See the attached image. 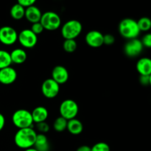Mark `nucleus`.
Segmentation results:
<instances>
[{
	"instance_id": "29",
	"label": "nucleus",
	"mask_w": 151,
	"mask_h": 151,
	"mask_svg": "<svg viewBox=\"0 0 151 151\" xmlns=\"http://www.w3.org/2000/svg\"><path fill=\"white\" fill-rule=\"evenodd\" d=\"M115 37L112 34L107 33L106 35H103V44L110 46L114 44Z\"/></svg>"
},
{
	"instance_id": "33",
	"label": "nucleus",
	"mask_w": 151,
	"mask_h": 151,
	"mask_svg": "<svg viewBox=\"0 0 151 151\" xmlns=\"http://www.w3.org/2000/svg\"><path fill=\"white\" fill-rule=\"evenodd\" d=\"M76 151H91V147L88 145H81L77 149Z\"/></svg>"
},
{
	"instance_id": "7",
	"label": "nucleus",
	"mask_w": 151,
	"mask_h": 151,
	"mask_svg": "<svg viewBox=\"0 0 151 151\" xmlns=\"http://www.w3.org/2000/svg\"><path fill=\"white\" fill-rule=\"evenodd\" d=\"M18 41L24 48H34L38 42V35L30 29H24L18 34Z\"/></svg>"
},
{
	"instance_id": "6",
	"label": "nucleus",
	"mask_w": 151,
	"mask_h": 151,
	"mask_svg": "<svg viewBox=\"0 0 151 151\" xmlns=\"http://www.w3.org/2000/svg\"><path fill=\"white\" fill-rule=\"evenodd\" d=\"M60 116L66 119V120L76 118L79 111V107L76 102L72 99L64 100L60 105L59 107Z\"/></svg>"
},
{
	"instance_id": "24",
	"label": "nucleus",
	"mask_w": 151,
	"mask_h": 151,
	"mask_svg": "<svg viewBox=\"0 0 151 151\" xmlns=\"http://www.w3.org/2000/svg\"><path fill=\"white\" fill-rule=\"evenodd\" d=\"M77 48H78V43L75 39H64L63 43V49L66 52H74Z\"/></svg>"
},
{
	"instance_id": "9",
	"label": "nucleus",
	"mask_w": 151,
	"mask_h": 151,
	"mask_svg": "<svg viewBox=\"0 0 151 151\" xmlns=\"http://www.w3.org/2000/svg\"><path fill=\"white\" fill-rule=\"evenodd\" d=\"M60 92V85L52 78L46 79L41 85V93L48 99H53L57 97Z\"/></svg>"
},
{
	"instance_id": "25",
	"label": "nucleus",
	"mask_w": 151,
	"mask_h": 151,
	"mask_svg": "<svg viewBox=\"0 0 151 151\" xmlns=\"http://www.w3.org/2000/svg\"><path fill=\"white\" fill-rule=\"evenodd\" d=\"M91 151H111V148L106 142H99L91 147Z\"/></svg>"
},
{
	"instance_id": "14",
	"label": "nucleus",
	"mask_w": 151,
	"mask_h": 151,
	"mask_svg": "<svg viewBox=\"0 0 151 151\" xmlns=\"http://www.w3.org/2000/svg\"><path fill=\"white\" fill-rule=\"evenodd\" d=\"M42 16L41 10L35 5L30 6L25 8L24 18L31 24L39 22Z\"/></svg>"
},
{
	"instance_id": "15",
	"label": "nucleus",
	"mask_w": 151,
	"mask_h": 151,
	"mask_svg": "<svg viewBox=\"0 0 151 151\" xmlns=\"http://www.w3.org/2000/svg\"><path fill=\"white\" fill-rule=\"evenodd\" d=\"M136 68L140 75H151V58L147 57L142 58L137 62Z\"/></svg>"
},
{
	"instance_id": "18",
	"label": "nucleus",
	"mask_w": 151,
	"mask_h": 151,
	"mask_svg": "<svg viewBox=\"0 0 151 151\" xmlns=\"http://www.w3.org/2000/svg\"><path fill=\"white\" fill-rule=\"evenodd\" d=\"M34 148L38 151H50V146L49 140L46 134H38L35 139Z\"/></svg>"
},
{
	"instance_id": "16",
	"label": "nucleus",
	"mask_w": 151,
	"mask_h": 151,
	"mask_svg": "<svg viewBox=\"0 0 151 151\" xmlns=\"http://www.w3.org/2000/svg\"><path fill=\"white\" fill-rule=\"evenodd\" d=\"M34 123L45 122L49 116V111L44 106H37L31 112Z\"/></svg>"
},
{
	"instance_id": "12",
	"label": "nucleus",
	"mask_w": 151,
	"mask_h": 151,
	"mask_svg": "<svg viewBox=\"0 0 151 151\" xmlns=\"http://www.w3.org/2000/svg\"><path fill=\"white\" fill-rule=\"evenodd\" d=\"M17 72L11 66L0 69V83L5 86L13 84L17 79Z\"/></svg>"
},
{
	"instance_id": "34",
	"label": "nucleus",
	"mask_w": 151,
	"mask_h": 151,
	"mask_svg": "<svg viewBox=\"0 0 151 151\" xmlns=\"http://www.w3.org/2000/svg\"><path fill=\"white\" fill-rule=\"evenodd\" d=\"M24 151H38L34 147H30V148L26 149V150H24Z\"/></svg>"
},
{
	"instance_id": "11",
	"label": "nucleus",
	"mask_w": 151,
	"mask_h": 151,
	"mask_svg": "<svg viewBox=\"0 0 151 151\" xmlns=\"http://www.w3.org/2000/svg\"><path fill=\"white\" fill-rule=\"evenodd\" d=\"M85 41L91 48H99L103 45V34L98 30H90L86 35Z\"/></svg>"
},
{
	"instance_id": "19",
	"label": "nucleus",
	"mask_w": 151,
	"mask_h": 151,
	"mask_svg": "<svg viewBox=\"0 0 151 151\" xmlns=\"http://www.w3.org/2000/svg\"><path fill=\"white\" fill-rule=\"evenodd\" d=\"M66 130L72 135H79L83 131V125L79 119L74 118L68 120Z\"/></svg>"
},
{
	"instance_id": "2",
	"label": "nucleus",
	"mask_w": 151,
	"mask_h": 151,
	"mask_svg": "<svg viewBox=\"0 0 151 151\" xmlns=\"http://www.w3.org/2000/svg\"><path fill=\"white\" fill-rule=\"evenodd\" d=\"M119 35L127 40L137 38L140 34L137 21L131 18H125L121 20L118 27Z\"/></svg>"
},
{
	"instance_id": "27",
	"label": "nucleus",
	"mask_w": 151,
	"mask_h": 151,
	"mask_svg": "<svg viewBox=\"0 0 151 151\" xmlns=\"http://www.w3.org/2000/svg\"><path fill=\"white\" fill-rule=\"evenodd\" d=\"M31 30L35 34V35H40L43 32V31L44 30V27L42 26V24H41V22H36V23L32 24L31 25Z\"/></svg>"
},
{
	"instance_id": "28",
	"label": "nucleus",
	"mask_w": 151,
	"mask_h": 151,
	"mask_svg": "<svg viewBox=\"0 0 151 151\" xmlns=\"http://www.w3.org/2000/svg\"><path fill=\"white\" fill-rule=\"evenodd\" d=\"M143 47L146 48H151V32L146 33L141 39Z\"/></svg>"
},
{
	"instance_id": "17",
	"label": "nucleus",
	"mask_w": 151,
	"mask_h": 151,
	"mask_svg": "<svg viewBox=\"0 0 151 151\" xmlns=\"http://www.w3.org/2000/svg\"><path fill=\"white\" fill-rule=\"evenodd\" d=\"M12 63L22 64L26 61L27 54L23 48H16L10 52Z\"/></svg>"
},
{
	"instance_id": "5",
	"label": "nucleus",
	"mask_w": 151,
	"mask_h": 151,
	"mask_svg": "<svg viewBox=\"0 0 151 151\" xmlns=\"http://www.w3.org/2000/svg\"><path fill=\"white\" fill-rule=\"evenodd\" d=\"M40 22L44 27V29L48 31H55L61 26L60 16L53 11H47L42 13Z\"/></svg>"
},
{
	"instance_id": "4",
	"label": "nucleus",
	"mask_w": 151,
	"mask_h": 151,
	"mask_svg": "<svg viewBox=\"0 0 151 151\" xmlns=\"http://www.w3.org/2000/svg\"><path fill=\"white\" fill-rule=\"evenodd\" d=\"M12 122L18 129L32 128L33 119L32 114L27 109H18L12 115Z\"/></svg>"
},
{
	"instance_id": "21",
	"label": "nucleus",
	"mask_w": 151,
	"mask_h": 151,
	"mask_svg": "<svg viewBox=\"0 0 151 151\" xmlns=\"http://www.w3.org/2000/svg\"><path fill=\"white\" fill-rule=\"evenodd\" d=\"M12 64L10 54L4 50H0V69L10 66Z\"/></svg>"
},
{
	"instance_id": "32",
	"label": "nucleus",
	"mask_w": 151,
	"mask_h": 151,
	"mask_svg": "<svg viewBox=\"0 0 151 151\" xmlns=\"http://www.w3.org/2000/svg\"><path fill=\"white\" fill-rule=\"evenodd\" d=\"M5 125V117L1 113H0V131H2Z\"/></svg>"
},
{
	"instance_id": "3",
	"label": "nucleus",
	"mask_w": 151,
	"mask_h": 151,
	"mask_svg": "<svg viewBox=\"0 0 151 151\" xmlns=\"http://www.w3.org/2000/svg\"><path fill=\"white\" fill-rule=\"evenodd\" d=\"M83 25L76 19H71L65 22L60 28V33L64 39H75L81 34Z\"/></svg>"
},
{
	"instance_id": "20",
	"label": "nucleus",
	"mask_w": 151,
	"mask_h": 151,
	"mask_svg": "<svg viewBox=\"0 0 151 151\" xmlns=\"http://www.w3.org/2000/svg\"><path fill=\"white\" fill-rule=\"evenodd\" d=\"M10 14L12 19H13L14 20H21L24 18L25 7L16 3V4H13L10 8Z\"/></svg>"
},
{
	"instance_id": "1",
	"label": "nucleus",
	"mask_w": 151,
	"mask_h": 151,
	"mask_svg": "<svg viewBox=\"0 0 151 151\" xmlns=\"http://www.w3.org/2000/svg\"><path fill=\"white\" fill-rule=\"evenodd\" d=\"M37 132L33 128L19 129L14 136V142L18 147L23 150L33 147L37 137Z\"/></svg>"
},
{
	"instance_id": "8",
	"label": "nucleus",
	"mask_w": 151,
	"mask_h": 151,
	"mask_svg": "<svg viewBox=\"0 0 151 151\" xmlns=\"http://www.w3.org/2000/svg\"><path fill=\"white\" fill-rule=\"evenodd\" d=\"M18 32L10 26L0 28V43L5 46L13 45L18 41Z\"/></svg>"
},
{
	"instance_id": "23",
	"label": "nucleus",
	"mask_w": 151,
	"mask_h": 151,
	"mask_svg": "<svg viewBox=\"0 0 151 151\" xmlns=\"http://www.w3.org/2000/svg\"><path fill=\"white\" fill-rule=\"evenodd\" d=\"M140 32H147L151 29V19L148 17H142L137 21Z\"/></svg>"
},
{
	"instance_id": "10",
	"label": "nucleus",
	"mask_w": 151,
	"mask_h": 151,
	"mask_svg": "<svg viewBox=\"0 0 151 151\" xmlns=\"http://www.w3.org/2000/svg\"><path fill=\"white\" fill-rule=\"evenodd\" d=\"M143 47L141 40L138 38L128 40L124 46V52L128 57L135 58L139 55L142 52Z\"/></svg>"
},
{
	"instance_id": "35",
	"label": "nucleus",
	"mask_w": 151,
	"mask_h": 151,
	"mask_svg": "<svg viewBox=\"0 0 151 151\" xmlns=\"http://www.w3.org/2000/svg\"><path fill=\"white\" fill-rule=\"evenodd\" d=\"M150 86H151V75H150Z\"/></svg>"
},
{
	"instance_id": "22",
	"label": "nucleus",
	"mask_w": 151,
	"mask_h": 151,
	"mask_svg": "<svg viewBox=\"0 0 151 151\" xmlns=\"http://www.w3.org/2000/svg\"><path fill=\"white\" fill-rule=\"evenodd\" d=\"M67 122L68 120L64 119L62 116H58L55 119L53 122V128L57 132H63L66 131L67 128Z\"/></svg>"
},
{
	"instance_id": "30",
	"label": "nucleus",
	"mask_w": 151,
	"mask_h": 151,
	"mask_svg": "<svg viewBox=\"0 0 151 151\" xmlns=\"http://www.w3.org/2000/svg\"><path fill=\"white\" fill-rule=\"evenodd\" d=\"M36 1L37 0H17V3L27 8V7H30V6L35 5V3L36 2Z\"/></svg>"
},
{
	"instance_id": "13",
	"label": "nucleus",
	"mask_w": 151,
	"mask_h": 151,
	"mask_svg": "<svg viewBox=\"0 0 151 151\" xmlns=\"http://www.w3.org/2000/svg\"><path fill=\"white\" fill-rule=\"evenodd\" d=\"M52 79L54 80L59 85L66 83L69 78L67 69L61 65L55 66L52 70Z\"/></svg>"
},
{
	"instance_id": "31",
	"label": "nucleus",
	"mask_w": 151,
	"mask_h": 151,
	"mask_svg": "<svg viewBox=\"0 0 151 151\" xmlns=\"http://www.w3.org/2000/svg\"><path fill=\"white\" fill-rule=\"evenodd\" d=\"M139 83L142 86L150 85V75H140Z\"/></svg>"
},
{
	"instance_id": "26",
	"label": "nucleus",
	"mask_w": 151,
	"mask_h": 151,
	"mask_svg": "<svg viewBox=\"0 0 151 151\" xmlns=\"http://www.w3.org/2000/svg\"><path fill=\"white\" fill-rule=\"evenodd\" d=\"M36 126V129L38 130V131L40 132V134H47L49 131H50V125L49 124L47 123V122H39V123H37L35 125Z\"/></svg>"
}]
</instances>
